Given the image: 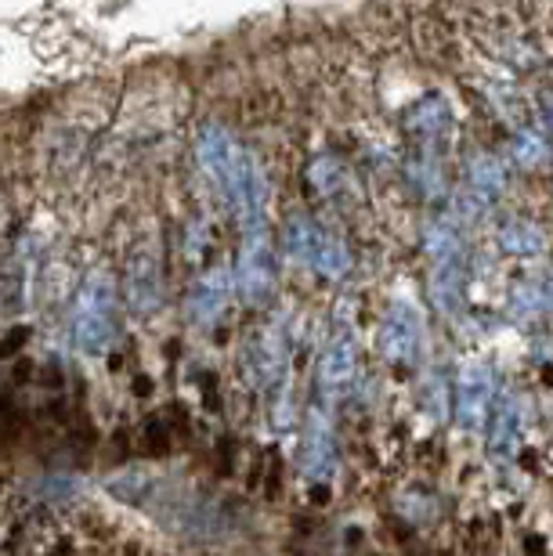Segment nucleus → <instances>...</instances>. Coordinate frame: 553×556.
<instances>
[{
    "mask_svg": "<svg viewBox=\"0 0 553 556\" xmlns=\"http://www.w3.org/2000/svg\"><path fill=\"white\" fill-rule=\"evenodd\" d=\"M196 155H199L203 174L217 185V192L225 195V203L239 214L242 228L261 225L264 185H261L257 166H253V160H250V152L242 149V144L231 138L225 127L206 124L203 130H199Z\"/></svg>",
    "mask_w": 553,
    "mask_h": 556,
    "instance_id": "obj_1",
    "label": "nucleus"
},
{
    "mask_svg": "<svg viewBox=\"0 0 553 556\" xmlns=\"http://www.w3.org/2000/svg\"><path fill=\"white\" fill-rule=\"evenodd\" d=\"M116 315H120V289L113 271L91 268L80 278L73 296V315H70L73 343L84 354H91V358L105 354L116 340Z\"/></svg>",
    "mask_w": 553,
    "mask_h": 556,
    "instance_id": "obj_2",
    "label": "nucleus"
},
{
    "mask_svg": "<svg viewBox=\"0 0 553 556\" xmlns=\"http://www.w3.org/2000/svg\"><path fill=\"white\" fill-rule=\"evenodd\" d=\"M282 242L290 250L293 261L307 264L312 271H318L323 278H344L351 271V253L340 242L334 231L323 228L312 217H290L282 228Z\"/></svg>",
    "mask_w": 553,
    "mask_h": 556,
    "instance_id": "obj_3",
    "label": "nucleus"
},
{
    "mask_svg": "<svg viewBox=\"0 0 553 556\" xmlns=\"http://www.w3.org/2000/svg\"><path fill=\"white\" fill-rule=\"evenodd\" d=\"M355 372H359L355 326H351V318H337L323 343V354H318V394H323V402L337 405L340 397H348L351 387H355Z\"/></svg>",
    "mask_w": 553,
    "mask_h": 556,
    "instance_id": "obj_4",
    "label": "nucleus"
},
{
    "mask_svg": "<svg viewBox=\"0 0 553 556\" xmlns=\"http://www.w3.org/2000/svg\"><path fill=\"white\" fill-rule=\"evenodd\" d=\"M236 289L253 307L268 304L275 293V253L261 225H247V236H242L239 264H236Z\"/></svg>",
    "mask_w": 553,
    "mask_h": 556,
    "instance_id": "obj_5",
    "label": "nucleus"
},
{
    "mask_svg": "<svg viewBox=\"0 0 553 556\" xmlns=\"http://www.w3.org/2000/svg\"><path fill=\"white\" fill-rule=\"evenodd\" d=\"M495 402V372L489 362H467L452 383V413L463 430L481 427Z\"/></svg>",
    "mask_w": 553,
    "mask_h": 556,
    "instance_id": "obj_6",
    "label": "nucleus"
},
{
    "mask_svg": "<svg viewBox=\"0 0 553 556\" xmlns=\"http://www.w3.org/2000/svg\"><path fill=\"white\" fill-rule=\"evenodd\" d=\"M419 351H424V318H419V311L413 304L398 300L384 318L380 354L391 365H413L419 358Z\"/></svg>",
    "mask_w": 553,
    "mask_h": 556,
    "instance_id": "obj_7",
    "label": "nucleus"
},
{
    "mask_svg": "<svg viewBox=\"0 0 553 556\" xmlns=\"http://www.w3.org/2000/svg\"><path fill=\"white\" fill-rule=\"evenodd\" d=\"M521 402H517L514 394L500 397V402H492V416H489V459L492 466H511L517 448H521Z\"/></svg>",
    "mask_w": 553,
    "mask_h": 556,
    "instance_id": "obj_8",
    "label": "nucleus"
},
{
    "mask_svg": "<svg viewBox=\"0 0 553 556\" xmlns=\"http://www.w3.org/2000/svg\"><path fill=\"white\" fill-rule=\"evenodd\" d=\"M301 463H304V473L312 481H329L337 470V441H334V427L329 419L318 413L307 416L304 422V441H301Z\"/></svg>",
    "mask_w": 553,
    "mask_h": 556,
    "instance_id": "obj_9",
    "label": "nucleus"
},
{
    "mask_svg": "<svg viewBox=\"0 0 553 556\" xmlns=\"http://www.w3.org/2000/svg\"><path fill=\"white\" fill-rule=\"evenodd\" d=\"M463 293H467V268L463 257H438L430 261V300L441 315H460Z\"/></svg>",
    "mask_w": 553,
    "mask_h": 556,
    "instance_id": "obj_10",
    "label": "nucleus"
},
{
    "mask_svg": "<svg viewBox=\"0 0 553 556\" xmlns=\"http://www.w3.org/2000/svg\"><path fill=\"white\" fill-rule=\"evenodd\" d=\"M405 127H409V135H413L416 141L438 144V141H445L449 130H452V109H449V102L441 94H427V98H419L413 109H409Z\"/></svg>",
    "mask_w": 553,
    "mask_h": 556,
    "instance_id": "obj_11",
    "label": "nucleus"
},
{
    "mask_svg": "<svg viewBox=\"0 0 553 556\" xmlns=\"http://www.w3.org/2000/svg\"><path fill=\"white\" fill-rule=\"evenodd\" d=\"M160 296H163V286H160V264L152 253H141V257L130 261V271H127V300L135 311H152L160 307Z\"/></svg>",
    "mask_w": 553,
    "mask_h": 556,
    "instance_id": "obj_12",
    "label": "nucleus"
},
{
    "mask_svg": "<svg viewBox=\"0 0 553 556\" xmlns=\"http://www.w3.org/2000/svg\"><path fill=\"white\" fill-rule=\"evenodd\" d=\"M231 296V286H228V275L225 271H210L199 278V286L192 289V315L199 326H210V321L221 318Z\"/></svg>",
    "mask_w": 553,
    "mask_h": 556,
    "instance_id": "obj_13",
    "label": "nucleus"
},
{
    "mask_svg": "<svg viewBox=\"0 0 553 556\" xmlns=\"http://www.w3.org/2000/svg\"><path fill=\"white\" fill-rule=\"evenodd\" d=\"M506 188V174H503V163L495 155H474L467 163V192L481 195L485 203H495Z\"/></svg>",
    "mask_w": 553,
    "mask_h": 556,
    "instance_id": "obj_14",
    "label": "nucleus"
},
{
    "mask_svg": "<svg viewBox=\"0 0 553 556\" xmlns=\"http://www.w3.org/2000/svg\"><path fill=\"white\" fill-rule=\"evenodd\" d=\"M257 362H261V383L272 387V391H282L286 387V362H290V354H286V337H282L279 326L264 332Z\"/></svg>",
    "mask_w": 553,
    "mask_h": 556,
    "instance_id": "obj_15",
    "label": "nucleus"
},
{
    "mask_svg": "<svg viewBox=\"0 0 553 556\" xmlns=\"http://www.w3.org/2000/svg\"><path fill=\"white\" fill-rule=\"evenodd\" d=\"M500 250L514 257H539L546 250V239L532 220H506L500 228Z\"/></svg>",
    "mask_w": 553,
    "mask_h": 556,
    "instance_id": "obj_16",
    "label": "nucleus"
},
{
    "mask_svg": "<svg viewBox=\"0 0 553 556\" xmlns=\"http://www.w3.org/2000/svg\"><path fill=\"white\" fill-rule=\"evenodd\" d=\"M511 155H514V163L525 166V170H536V166H543L550 160L546 141L532 135V130H521V135L511 141Z\"/></svg>",
    "mask_w": 553,
    "mask_h": 556,
    "instance_id": "obj_17",
    "label": "nucleus"
},
{
    "mask_svg": "<svg viewBox=\"0 0 553 556\" xmlns=\"http://www.w3.org/2000/svg\"><path fill=\"white\" fill-rule=\"evenodd\" d=\"M543 119H546L550 130H553V94H546V98H543Z\"/></svg>",
    "mask_w": 553,
    "mask_h": 556,
    "instance_id": "obj_18",
    "label": "nucleus"
}]
</instances>
